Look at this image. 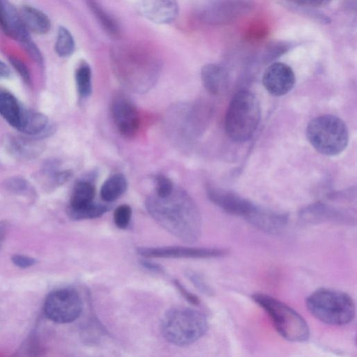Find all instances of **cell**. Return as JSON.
<instances>
[{"label":"cell","mask_w":357,"mask_h":357,"mask_svg":"<svg viewBox=\"0 0 357 357\" xmlns=\"http://www.w3.org/2000/svg\"><path fill=\"white\" fill-rule=\"evenodd\" d=\"M151 216L163 229L188 243L198 241L202 234V218L192 197L184 190L174 188L168 196L155 193L146 199Z\"/></svg>","instance_id":"6da1fadb"},{"label":"cell","mask_w":357,"mask_h":357,"mask_svg":"<svg viewBox=\"0 0 357 357\" xmlns=\"http://www.w3.org/2000/svg\"><path fill=\"white\" fill-rule=\"evenodd\" d=\"M113 66L119 81L135 92H145L154 85L160 72L155 54L141 46H126L114 50Z\"/></svg>","instance_id":"7a4b0ae2"},{"label":"cell","mask_w":357,"mask_h":357,"mask_svg":"<svg viewBox=\"0 0 357 357\" xmlns=\"http://www.w3.org/2000/svg\"><path fill=\"white\" fill-rule=\"evenodd\" d=\"M161 332L169 342L183 347L193 344L207 332L206 316L194 309L177 307L169 309L161 320Z\"/></svg>","instance_id":"3957f363"},{"label":"cell","mask_w":357,"mask_h":357,"mask_svg":"<svg viewBox=\"0 0 357 357\" xmlns=\"http://www.w3.org/2000/svg\"><path fill=\"white\" fill-rule=\"evenodd\" d=\"M261 107L256 96L250 91H238L232 98L226 112L225 128L233 141L249 140L259 125Z\"/></svg>","instance_id":"277c9868"},{"label":"cell","mask_w":357,"mask_h":357,"mask_svg":"<svg viewBox=\"0 0 357 357\" xmlns=\"http://www.w3.org/2000/svg\"><path fill=\"white\" fill-rule=\"evenodd\" d=\"M305 303L311 314L326 324L345 325L355 317V304L352 298L340 290L317 289L309 295Z\"/></svg>","instance_id":"5b68a950"},{"label":"cell","mask_w":357,"mask_h":357,"mask_svg":"<svg viewBox=\"0 0 357 357\" xmlns=\"http://www.w3.org/2000/svg\"><path fill=\"white\" fill-rule=\"evenodd\" d=\"M252 297L269 315L275 330L283 338L293 342H303L308 340L309 326L296 311L265 294L256 293Z\"/></svg>","instance_id":"8992f818"},{"label":"cell","mask_w":357,"mask_h":357,"mask_svg":"<svg viewBox=\"0 0 357 357\" xmlns=\"http://www.w3.org/2000/svg\"><path fill=\"white\" fill-rule=\"evenodd\" d=\"M306 137L318 152L334 156L341 153L347 146L349 131L340 118L324 114L314 118L308 123Z\"/></svg>","instance_id":"52a82bcc"},{"label":"cell","mask_w":357,"mask_h":357,"mask_svg":"<svg viewBox=\"0 0 357 357\" xmlns=\"http://www.w3.org/2000/svg\"><path fill=\"white\" fill-rule=\"evenodd\" d=\"M82 308L79 294L72 288H61L52 291L44 303L46 317L59 324L75 321L82 313Z\"/></svg>","instance_id":"ba28073f"},{"label":"cell","mask_w":357,"mask_h":357,"mask_svg":"<svg viewBox=\"0 0 357 357\" xmlns=\"http://www.w3.org/2000/svg\"><path fill=\"white\" fill-rule=\"evenodd\" d=\"M206 195L211 202L224 211L243 217L247 221L258 206L234 192L213 185L206 187Z\"/></svg>","instance_id":"9c48e42d"},{"label":"cell","mask_w":357,"mask_h":357,"mask_svg":"<svg viewBox=\"0 0 357 357\" xmlns=\"http://www.w3.org/2000/svg\"><path fill=\"white\" fill-rule=\"evenodd\" d=\"M111 114L114 123L121 135L131 137L139 126V115L132 100L123 93L114 96L111 103Z\"/></svg>","instance_id":"30bf717a"},{"label":"cell","mask_w":357,"mask_h":357,"mask_svg":"<svg viewBox=\"0 0 357 357\" xmlns=\"http://www.w3.org/2000/svg\"><path fill=\"white\" fill-rule=\"evenodd\" d=\"M137 252L146 257L208 259L225 256L228 253V250L223 248L166 246L139 248Z\"/></svg>","instance_id":"8fae6325"},{"label":"cell","mask_w":357,"mask_h":357,"mask_svg":"<svg viewBox=\"0 0 357 357\" xmlns=\"http://www.w3.org/2000/svg\"><path fill=\"white\" fill-rule=\"evenodd\" d=\"M296 77L292 68L286 63L274 62L269 65L262 75L266 90L274 96H282L294 87Z\"/></svg>","instance_id":"7c38bea8"},{"label":"cell","mask_w":357,"mask_h":357,"mask_svg":"<svg viewBox=\"0 0 357 357\" xmlns=\"http://www.w3.org/2000/svg\"><path fill=\"white\" fill-rule=\"evenodd\" d=\"M0 27L5 33L21 43L31 38L19 12L8 0H0Z\"/></svg>","instance_id":"4fadbf2b"},{"label":"cell","mask_w":357,"mask_h":357,"mask_svg":"<svg viewBox=\"0 0 357 357\" xmlns=\"http://www.w3.org/2000/svg\"><path fill=\"white\" fill-rule=\"evenodd\" d=\"M142 12L153 22L167 24L177 17L178 5L176 0H143Z\"/></svg>","instance_id":"5bb4252c"},{"label":"cell","mask_w":357,"mask_h":357,"mask_svg":"<svg viewBox=\"0 0 357 357\" xmlns=\"http://www.w3.org/2000/svg\"><path fill=\"white\" fill-rule=\"evenodd\" d=\"M301 218L306 223L335 222L351 224L352 218L343 211L325 205L317 204L309 206L301 213Z\"/></svg>","instance_id":"9a60e30c"},{"label":"cell","mask_w":357,"mask_h":357,"mask_svg":"<svg viewBox=\"0 0 357 357\" xmlns=\"http://www.w3.org/2000/svg\"><path fill=\"white\" fill-rule=\"evenodd\" d=\"M195 106L188 105L185 107L183 105L181 107L174 108V119L171 120L173 123L172 127L178 128L176 131L179 134L183 135V137L190 139L194 137L193 135L197 132L200 126H199L202 120V112L196 109Z\"/></svg>","instance_id":"2e32d148"},{"label":"cell","mask_w":357,"mask_h":357,"mask_svg":"<svg viewBox=\"0 0 357 357\" xmlns=\"http://www.w3.org/2000/svg\"><path fill=\"white\" fill-rule=\"evenodd\" d=\"M287 221L288 217L284 213L259 206L248 220L256 228L269 234L280 233L285 228Z\"/></svg>","instance_id":"e0dca14e"},{"label":"cell","mask_w":357,"mask_h":357,"mask_svg":"<svg viewBox=\"0 0 357 357\" xmlns=\"http://www.w3.org/2000/svg\"><path fill=\"white\" fill-rule=\"evenodd\" d=\"M201 79L205 89L213 95L222 93L227 89L229 82L227 70L215 63H208L203 66Z\"/></svg>","instance_id":"ac0fdd59"},{"label":"cell","mask_w":357,"mask_h":357,"mask_svg":"<svg viewBox=\"0 0 357 357\" xmlns=\"http://www.w3.org/2000/svg\"><path fill=\"white\" fill-rule=\"evenodd\" d=\"M24 108L10 91L0 87V116L12 127L18 129Z\"/></svg>","instance_id":"d6986e66"},{"label":"cell","mask_w":357,"mask_h":357,"mask_svg":"<svg viewBox=\"0 0 357 357\" xmlns=\"http://www.w3.org/2000/svg\"><path fill=\"white\" fill-rule=\"evenodd\" d=\"M19 14L28 31L36 34H45L51 29V21L48 16L34 7L23 6Z\"/></svg>","instance_id":"ffe728a7"},{"label":"cell","mask_w":357,"mask_h":357,"mask_svg":"<svg viewBox=\"0 0 357 357\" xmlns=\"http://www.w3.org/2000/svg\"><path fill=\"white\" fill-rule=\"evenodd\" d=\"M96 187L89 178H82L77 181L73 189L68 211L77 210L89 204L94 201Z\"/></svg>","instance_id":"44dd1931"},{"label":"cell","mask_w":357,"mask_h":357,"mask_svg":"<svg viewBox=\"0 0 357 357\" xmlns=\"http://www.w3.org/2000/svg\"><path fill=\"white\" fill-rule=\"evenodd\" d=\"M47 123L48 119L45 114L24 108L17 130L28 135H36L45 130Z\"/></svg>","instance_id":"7402d4cb"},{"label":"cell","mask_w":357,"mask_h":357,"mask_svg":"<svg viewBox=\"0 0 357 357\" xmlns=\"http://www.w3.org/2000/svg\"><path fill=\"white\" fill-rule=\"evenodd\" d=\"M128 181L121 173L108 177L100 188V197L105 202H112L119 198L127 190Z\"/></svg>","instance_id":"603a6c76"},{"label":"cell","mask_w":357,"mask_h":357,"mask_svg":"<svg viewBox=\"0 0 357 357\" xmlns=\"http://www.w3.org/2000/svg\"><path fill=\"white\" fill-rule=\"evenodd\" d=\"M86 3L98 23L110 36L115 38L121 37V28L117 22L96 0H86Z\"/></svg>","instance_id":"cb8c5ba5"},{"label":"cell","mask_w":357,"mask_h":357,"mask_svg":"<svg viewBox=\"0 0 357 357\" xmlns=\"http://www.w3.org/2000/svg\"><path fill=\"white\" fill-rule=\"evenodd\" d=\"M75 79L77 93L81 98H88L92 91L91 70L86 62H81L77 67Z\"/></svg>","instance_id":"d4e9b609"},{"label":"cell","mask_w":357,"mask_h":357,"mask_svg":"<svg viewBox=\"0 0 357 357\" xmlns=\"http://www.w3.org/2000/svg\"><path fill=\"white\" fill-rule=\"evenodd\" d=\"M109 209V206L107 204L97 203L93 201L80 208L68 212L71 218L80 220L99 218Z\"/></svg>","instance_id":"484cf974"},{"label":"cell","mask_w":357,"mask_h":357,"mask_svg":"<svg viewBox=\"0 0 357 357\" xmlns=\"http://www.w3.org/2000/svg\"><path fill=\"white\" fill-rule=\"evenodd\" d=\"M75 47L74 38L70 32L66 27L60 26L55 42L56 53L61 57H67L73 53Z\"/></svg>","instance_id":"4316f807"},{"label":"cell","mask_w":357,"mask_h":357,"mask_svg":"<svg viewBox=\"0 0 357 357\" xmlns=\"http://www.w3.org/2000/svg\"><path fill=\"white\" fill-rule=\"evenodd\" d=\"M132 209L128 204L119 206L114 213V222L119 229H126L130 221Z\"/></svg>","instance_id":"83f0119b"},{"label":"cell","mask_w":357,"mask_h":357,"mask_svg":"<svg viewBox=\"0 0 357 357\" xmlns=\"http://www.w3.org/2000/svg\"><path fill=\"white\" fill-rule=\"evenodd\" d=\"M155 194L160 197H165L169 195L175 188L172 181L167 176L162 174H158L155 176Z\"/></svg>","instance_id":"f1b7e54d"},{"label":"cell","mask_w":357,"mask_h":357,"mask_svg":"<svg viewBox=\"0 0 357 357\" xmlns=\"http://www.w3.org/2000/svg\"><path fill=\"white\" fill-rule=\"evenodd\" d=\"M185 275L201 292L208 296L213 295V290L202 274L193 270H187Z\"/></svg>","instance_id":"f546056e"},{"label":"cell","mask_w":357,"mask_h":357,"mask_svg":"<svg viewBox=\"0 0 357 357\" xmlns=\"http://www.w3.org/2000/svg\"><path fill=\"white\" fill-rule=\"evenodd\" d=\"M22 44L33 59L38 63H43V57L40 52L35 43L31 40V38L23 42Z\"/></svg>","instance_id":"4dcf8cb0"},{"label":"cell","mask_w":357,"mask_h":357,"mask_svg":"<svg viewBox=\"0 0 357 357\" xmlns=\"http://www.w3.org/2000/svg\"><path fill=\"white\" fill-rule=\"evenodd\" d=\"M11 260L15 266L22 268L32 266L36 262L35 259L24 255H13Z\"/></svg>","instance_id":"1f68e13d"},{"label":"cell","mask_w":357,"mask_h":357,"mask_svg":"<svg viewBox=\"0 0 357 357\" xmlns=\"http://www.w3.org/2000/svg\"><path fill=\"white\" fill-rule=\"evenodd\" d=\"M10 61L13 68L18 72L24 82L29 83L30 82V74L25 64L16 58H11Z\"/></svg>","instance_id":"d6a6232c"},{"label":"cell","mask_w":357,"mask_h":357,"mask_svg":"<svg viewBox=\"0 0 357 357\" xmlns=\"http://www.w3.org/2000/svg\"><path fill=\"white\" fill-rule=\"evenodd\" d=\"M289 47V45L285 43H275L271 45L267 50L268 56L275 57L285 52Z\"/></svg>","instance_id":"836d02e7"},{"label":"cell","mask_w":357,"mask_h":357,"mask_svg":"<svg viewBox=\"0 0 357 357\" xmlns=\"http://www.w3.org/2000/svg\"><path fill=\"white\" fill-rule=\"evenodd\" d=\"M174 284H175L176 288L178 289L180 293L183 295V296L186 300H188L190 303H191L193 305H199V304L200 301H199V298L195 295H194L191 292L188 291L185 288V287H183L182 285V284H181V282L179 281H178L177 280H175L174 281Z\"/></svg>","instance_id":"e575fe53"},{"label":"cell","mask_w":357,"mask_h":357,"mask_svg":"<svg viewBox=\"0 0 357 357\" xmlns=\"http://www.w3.org/2000/svg\"><path fill=\"white\" fill-rule=\"evenodd\" d=\"M291 2L302 6L308 7H322L328 5L331 0H289Z\"/></svg>","instance_id":"d590c367"},{"label":"cell","mask_w":357,"mask_h":357,"mask_svg":"<svg viewBox=\"0 0 357 357\" xmlns=\"http://www.w3.org/2000/svg\"><path fill=\"white\" fill-rule=\"evenodd\" d=\"M8 187L14 191H22L26 188V183L21 178H15L8 181Z\"/></svg>","instance_id":"8d00e7d4"},{"label":"cell","mask_w":357,"mask_h":357,"mask_svg":"<svg viewBox=\"0 0 357 357\" xmlns=\"http://www.w3.org/2000/svg\"><path fill=\"white\" fill-rule=\"evenodd\" d=\"M8 227V223L6 221L0 222V248L6 238Z\"/></svg>","instance_id":"74e56055"},{"label":"cell","mask_w":357,"mask_h":357,"mask_svg":"<svg viewBox=\"0 0 357 357\" xmlns=\"http://www.w3.org/2000/svg\"><path fill=\"white\" fill-rule=\"evenodd\" d=\"M10 75V70L9 67L0 61V79L9 77Z\"/></svg>","instance_id":"f35d334b"},{"label":"cell","mask_w":357,"mask_h":357,"mask_svg":"<svg viewBox=\"0 0 357 357\" xmlns=\"http://www.w3.org/2000/svg\"><path fill=\"white\" fill-rule=\"evenodd\" d=\"M142 264L144 267L151 270V271H157V272H162L163 271V269L162 268H161L160 266H158V264H153V263H151V262H149V261H142Z\"/></svg>","instance_id":"ab89813d"}]
</instances>
